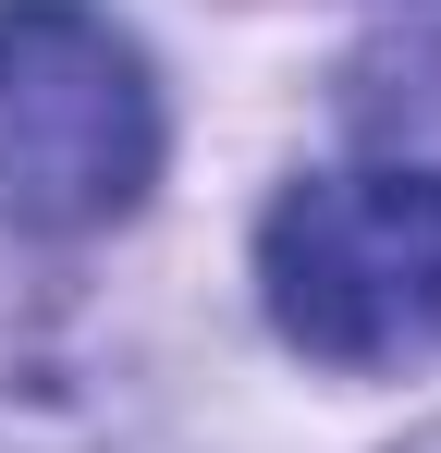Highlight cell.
Masks as SVG:
<instances>
[{"instance_id":"6da1fadb","label":"cell","mask_w":441,"mask_h":453,"mask_svg":"<svg viewBox=\"0 0 441 453\" xmlns=\"http://www.w3.org/2000/svg\"><path fill=\"white\" fill-rule=\"evenodd\" d=\"M258 282L294 356L344 380L429 368L441 356V172L429 159H368L319 172L258 221Z\"/></svg>"},{"instance_id":"7a4b0ae2","label":"cell","mask_w":441,"mask_h":453,"mask_svg":"<svg viewBox=\"0 0 441 453\" xmlns=\"http://www.w3.org/2000/svg\"><path fill=\"white\" fill-rule=\"evenodd\" d=\"M159 184V86L86 0H0V221L98 233Z\"/></svg>"}]
</instances>
